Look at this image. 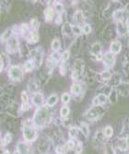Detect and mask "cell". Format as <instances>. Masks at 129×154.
I'll return each instance as SVG.
<instances>
[{"label":"cell","mask_w":129,"mask_h":154,"mask_svg":"<svg viewBox=\"0 0 129 154\" xmlns=\"http://www.w3.org/2000/svg\"><path fill=\"white\" fill-rule=\"evenodd\" d=\"M50 117H51V114L48 108L42 106V107L39 108L34 114V118H33L34 124L38 127H42L49 121Z\"/></svg>","instance_id":"1"},{"label":"cell","mask_w":129,"mask_h":154,"mask_svg":"<svg viewBox=\"0 0 129 154\" xmlns=\"http://www.w3.org/2000/svg\"><path fill=\"white\" fill-rule=\"evenodd\" d=\"M23 137L26 141L32 142L37 139V132L32 126L26 125L23 127Z\"/></svg>","instance_id":"2"},{"label":"cell","mask_w":129,"mask_h":154,"mask_svg":"<svg viewBox=\"0 0 129 154\" xmlns=\"http://www.w3.org/2000/svg\"><path fill=\"white\" fill-rule=\"evenodd\" d=\"M9 76L12 80H21L23 77V72L19 66H13L9 70Z\"/></svg>","instance_id":"3"},{"label":"cell","mask_w":129,"mask_h":154,"mask_svg":"<svg viewBox=\"0 0 129 154\" xmlns=\"http://www.w3.org/2000/svg\"><path fill=\"white\" fill-rule=\"evenodd\" d=\"M19 49V42L16 37H9L7 41V50L9 52H16Z\"/></svg>","instance_id":"4"},{"label":"cell","mask_w":129,"mask_h":154,"mask_svg":"<svg viewBox=\"0 0 129 154\" xmlns=\"http://www.w3.org/2000/svg\"><path fill=\"white\" fill-rule=\"evenodd\" d=\"M104 64L106 66H108V68H112V66L114 65V54L111 52L105 54Z\"/></svg>","instance_id":"5"},{"label":"cell","mask_w":129,"mask_h":154,"mask_svg":"<svg viewBox=\"0 0 129 154\" xmlns=\"http://www.w3.org/2000/svg\"><path fill=\"white\" fill-rule=\"evenodd\" d=\"M18 151L21 154H30V147L25 143V142H19L18 144Z\"/></svg>","instance_id":"6"},{"label":"cell","mask_w":129,"mask_h":154,"mask_svg":"<svg viewBox=\"0 0 129 154\" xmlns=\"http://www.w3.org/2000/svg\"><path fill=\"white\" fill-rule=\"evenodd\" d=\"M32 102L36 106H42V102H44V96L40 92H36L32 97Z\"/></svg>","instance_id":"7"},{"label":"cell","mask_w":129,"mask_h":154,"mask_svg":"<svg viewBox=\"0 0 129 154\" xmlns=\"http://www.w3.org/2000/svg\"><path fill=\"white\" fill-rule=\"evenodd\" d=\"M120 51H121V43H120V42L115 41V42H112V44L110 46V52L114 54H118Z\"/></svg>","instance_id":"8"},{"label":"cell","mask_w":129,"mask_h":154,"mask_svg":"<svg viewBox=\"0 0 129 154\" xmlns=\"http://www.w3.org/2000/svg\"><path fill=\"white\" fill-rule=\"evenodd\" d=\"M58 102V96L56 94H52L47 100V105L48 106H54L57 104Z\"/></svg>","instance_id":"9"},{"label":"cell","mask_w":129,"mask_h":154,"mask_svg":"<svg viewBox=\"0 0 129 154\" xmlns=\"http://www.w3.org/2000/svg\"><path fill=\"white\" fill-rule=\"evenodd\" d=\"M44 14H45L46 21H52V19H53V17H54V11H53L52 9H51V7H48V9H45Z\"/></svg>","instance_id":"10"},{"label":"cell","mask_w":129,"mask_h":154,"mask_svg":"<svg viewBox=\"0 0 129 154\" xmlns=\"http://www.w3.org/2000/svg\"><path fill=\"white\" fill-rule=\"evenodd\" d=\"M52 49L54 52H57V51L60 49V41L58 40V39H54L52 42Z\"/></svg>","instance_id":"11"},{"label":"cell","mask_w":129,"mask_h":154,"mask_svg":"<svg viewBox=\"0 0 129 154\" xmlns=\"http://www.w3.org/2000/svg\"><path fill=\"white\" fill-rule=\"evenodd\" d=\"M80 90H81V87L79 84H77V83H75V84H73L72 87H71V92L74 93V94H79L80 92Z\"/></svg>","instance_id":"12"},{"label":"cell","mask_w":129,"mask_h":154,"mask_svg":"<svg viewBox=\"0 0 129 154\" xmlns=\"http://www.w3.org/2000/svg\"><path fill=\"white\" fill-rule=\"evenodd\" d=\"M103 133H104L105 137H111L112 136V134H113V130H112V126H110V125L106 126V127L104 128Z\"/></svg>","instance_id":"13"},{"label":"cell","mask_w":129,"mask_h":154,"mask_svg":"<svg viewBox=\"0 0 129 154\" xmlns=\"http://www.w3.org/2000/svg\"><path fill=\"white\" fill-rule=\"evenodd\" d=\"M104 151H105V154H115V151L113 149L112 146L110 145V144L105 145Z\"/></svg>","instance_id":"14"},{"label":"cell","mask_w":129,"mask_h":154,"mask_svg":"<svg viewBox=\"0 0 129 154\" xmlns=\"http://www.w3.org/2000/svg\"><path fill=\"white\" fill-rule=\"evenodd\" d=\"M112 77V74L111 72L109 70H104L103 73H101V78L104 80H110Z\"/></svg>","instance_id":"15"},{"label":"cell","mask_w":129,"mask_h":154,"mask_svg":"<svg viewBox=\"0 0 129 154\" xmlns=\"http://www.w3.org/2000/svg\"><path fill=\"white\" fill-rule=\"evenodd\" d=\"M34 66V64L32 60H29V61H26V63L24 64V68L26 71H30Z\"/></svg>","instance_id":"16"},{"label":"cell","mask_w":129,"mask_h":154,"mask_svg":"<svg viewBox=\"0 0 129 154\" xmlns=\"http://www.w3.org/2000/svg\"><path fill=\"white\" fill-rule=\"evenodd\" d=\"M30 41H32V42H38L39 36H38V33H37L36 31H32V33H30Z\"/></svg>","instance_id":"17"},{"label":"cell","mask_w":129,"mask_h":154,"mask_svg":"<svg viewBox=\"0 0 129 154\" xmlns=\"http://www.w3.org/2000/svg\"><path fill=\"white\" fill-rule=\"evenodd\" d=\"M118 147L120 149H122V151H126V149L128 148L127 147V144H126V139H121L119 142H118Z\"/></svg>","instance_id":"18"},{"label":"cell","mask_w":129,"mask_h":154,"mask_svg":"<svg viewBox=\"0 0 129 154\" xmlns=\"http://www.w3.org/2000/svg\"><path fill=\"white\" fill-rule=\"evenodd\" d=\"M60 114H61L62 117H66L69 114V108L67 107V106H63V107L61 108Z\"/></svg>","instance_id":"19"},{"label":"cell","mask_w":129,"mask_h":154,"mask_svg":"<svg viewBox=\"0 0 129 154\" xmlns=\"http://www.w3.org/2000/svg\"><path fill=\"white\" fill-rule=\"evenodd\" d=\"M80 130H81V132L83 133V135L84 136H88L89 135V127H88V125L84 124V123H82L81 125H80Z\"/></svg>","instance_id":"20"},{"label":"cell","mask_w":129,"mask_h":154,"mask_svg":"<svg viewBox=\"0 0 129 154\" xmlns=\"http://www.w3.org/2000/svg\"><path fill=\"white\" fill-rule=\"evenodd\" d=\"M74 19H75V21H76L77 23H80V22L83 21V16H82V13L80 12V11H77Z\"/></svg>","instance_id":"21"},{"label":"cell","mask_w":129,"mask_h":154,"mask_svg":"<svg viewBox=\"0 0 129 154\" xmlns=\"http://www.w3.org/2000/svg\"><path fill=\"white\" fill-rule=\"evenodd\" d=\"M77 134V128L75 127V126H73L69 129V137H71V139H74V137H76Z\"/></svg>","instance_id":"22"},{"label":"cell","mask_w":129,"mask_h":154,"mask_svg":"<svg viewBox=\"0 0 129 154\" xmlns=\"http://www.w3.org/2000/svg\"><path fill=\"white\" fill-rule=\"evenodd\" d=\"M98 100H99V102L100 104H104L105 102H107V97L104 95V94H99V95L97 96Z\"/></svg>","instance_id":"23"},{"label":"cell","mask_w":129,"mask_h":154,"mask_svg":"<svg viewBox=\"0 0 129 154\" xmlns=\"http://www.w3.org/2000/svg\"><path fill=\"white\" fill-rule=\"evenodd\" d=\"M21 100H22V102H23V104H24V105H26L29 102L28 94H27L26 92H21Z\"/></svg>","instance_id":"24"},{"label":"cell","mask_w":129,"mask_h":154,"mask_svg":"<svg viewBox=\"0 0 129 154\" xmlns=\"http://www.w3.org/2000/svg\"><path fill=\"white\" fill-rule=\"evenodd\" d=\"M72 31L76 35H80L81 31H82V29L80 28L79 26H77V25H73L72 26Z\"/></svg>","instance_id":"25"},{"label":"cell","mask_w":129,"mask_h":154,"mask_svg":"<svg viewBox=\"0 0 129 154\" xmlns=\"http://www.w3.org/2000/svg\"><path fill=\"white\" fill-rule=\"evenodd\" d=\"M61 99H62V102H63L64 104H67V102L70 101V95H69L68 93L65 92V93L62 94Z\"/></svg>","instance_id":"26"},{"label":"cell","mask_w":129,"mask_h":154,"mask_svg":"<svg viewBox=\"0 0 129 154\" xmlns=\"http://www.w3.org/2000/svg\"><path fill=\"white\" fill-rule=\"evenodd\" d=\"M56 11H57V13L61 14V13L64 11V6L62 5L61 3H56Z\"/></svg>","instance_id":"27"},{"label":"cell","mask_w":129,"mask_h":154,"mask_svg":"<svg viewBox=\"0 0 129 154\" xmlns=\"http://www.w3.org/2000/svg\"><path fill=\"white\" fill-rule=\"evenodd\" d=\"M82 31H83V33H86V34L91 33V27L89 26V24H85V25L83 26V28H82Z\"/></svg>","instance_id":"28"},{"label":"cell","mask_w":129,"mask_h":154,"mask_svg":"<svg viewBox=\"0 0 129 154\" xmlns=\"http://www.w3.org/2000/svg\"><path fill=\"white\" fill-rule=\"evenodd\" d=\"M69 56H70V54H69L68 51H65V52L63 53V54H62V59H63L64 62H65L69 59Z\"/></svg>","instance_id":"29"},{"label":"cell","mask_w":129,"mask_h":154,"mask_svg":"<svg viewBox=\"0 0 129 154\" xmlns=\"http://www.w3.org/2000/svg\"><path fill=\"white\" fill-rule=\"evenodd\" d=\"M5 142L7 144H9L11 142V140H12V136H11V134L10 133H7L6 135H5Z\"/></svg>","instance_id":"30"},{"label":"cell","mask_w":129,"mask_h":154,"mask_svg":"<svg viewBox=\"0 0 129 154\" xmlns=\"http://www.w3.org/2000/svg\"><path fill=\"white\" fill-rule=\"evenodd\" d=\"M65 148L62 147V146H58L56 148V153L57 154H65Z\"/></svg>","instance_id":"31"},{"label":"cell","mask_w":129,"mask_h":154,"mask_svg":"<svg viewBox=\"0 0 129 154\" xmlns=\"http://www.w3.org/2000/svg\"><path fill=\"white\" fill-rule=\"evenodd\" d=\"M28 88H29V90H30V92H34V90H36V85H35L34 82H30V83L29 84V86H28Z\"/></svg>","instance_id":"32"},{"label":"cell","mask_w":129,"mask_h":154,"mask_svg":"<svg viewBox=\"0 0 129 154\" xmlns=\"http://www.w3.org/2000/svg\"><path fill=\"white\" fill-rule=\"evenodd\" d=\"M52 57L54 59V61H57V62H58V60H59V59L61 58V56H60V54H58V53H54Z\"/></svg>","instance_id":"33"},{"label":"cell","mask_w":129,"mask_h":154,"mask_svg":"<svg viewBox=\"0 0 129 154\" xmlns=\"http://www.w3.org/2000/svg\"><path fill=\"white\" fill-rule=\"evenodd\" d=\"M32 27L34 29H38V27H39V22L37 19H32Z\"/></svg>","instance_id":"34"},{"label":"cell","mask_w":129,"mask_h":154,"mask_svg":"<svg viewBox=\"0 0 129 154\" xmlns=\"http://www.w3.org/2000/svg\"><path fill=\"white\" fill-rule=\"evenodd\" d=\"M21 31H23V33H25V31H29V26L24 23V24H22L21 26Z\"/></svg>","instance_id":"35"},{"label":"cell","mask_w":129,"mask_h":154,"mask_svg":"<svg viewBox=\"0 0 129 154\" xmlns=\"http://www.w3.org/2000/svg\"><path fill=\"white\" fill-rule=\"evenodd\" d=\"M66 148H67L68 149H72L74 148V142L73 141H68L67 143H66Z\"/></svg>","instance_id":"36"},{"label":"cell","mask_w":129,"mask_h":154,"mask_svg":"<svg viewBox=\"0 0 129 154\" xmlns=\"http://www.w3.org/2000/svg\"><path fill=\"white\" fill-rule=\"evenodd\" d=\"M77 77H79V72H77V70L73 71V72H72V75H71V78H73V80H77Z\"/></svg>","instance_id":"37"},{"label":"cell","mask_w":129,"mask_h":154,"mask_svg":"<svg viewBox=\"0 0 129 154\" xmlns=\"http://www.w3.org/2000/svg\"><path fill=\"white\" fill-rule=\"evenodd\" d=\"M76 152H77V154H79V153H81L82 152V146L81 145H77V147H76Z\"/></svg>","instance_id":"38"},{"label":"cell","mask_w":129,"mask_h":154,"mask_svg":"<svg viewBox=\"0 0 129 154\" xmlns=\"http://www.w3.org/2000/svg\"><path fill=\"white\" fill-rule=\"evenodd\" d=\"M92 104H93V105H100V102H99V100H98V98L96 97V98H94L93 99V101H92Z\"/></svg>","instance_id":"39"},{"label":"cell","mask_w":129,"mask_h":154,"mask_svg":"<svg viewBox=\"0 0 129 154\" xmlns=\"http://www.w3.org/2000/svg\"><path fill=\"white\" fill-rule=\"evenodd\" d=\"M96 58H97V60H101V59H103V54H101V53L96 54Z\"/></svg>","instance_id":"40"},{"label":"cell","mask_w":129,"mask_h":154,"mask_svg":"<svg viewBox=\"0 0 129 154\" xmlns=\"http://www.w3.org/2000/svg\"><path fill=\"white\" fill-rule=\"evenodd\" d=\"M62 21V19H61V16H58L57 19H56V23H60Z\"/></svg>","instance_id":"41"},{"label":"cell","mask_w":129,"mask_h":154,"mask_svg":"<svg viewBox=\"0 0 129 154\" xmlns=\"http://www.w3.org/2000/svg\"><path fill=\"white\" fill-rule=\"evenodd\" d=\"M126 144H127V147L129 148V136H127V137L126 139Z\"/></svg>","instance_id":"42"},{"label":"cell","mask_w":129,"mask_h":154,"mask_svg":"<svg viewBox=\"0 0 129 154\" xmlns=\"http://www.w3.org/2000/svg\"><path fill=\"white\" fill-rule=\"evenodd\" d=\"M4 154H10L9 151H5V152H4Z\"/></svg>","instance_id":"43"},{"label":"cell","mask_w":129,"mask_h":154,"mask_svg":"<svg viewBox=\"0 0 129 154\" xmlns=\"http://www.w3.org/2000/svg\"><path fill=\"white\" fill-rule=\"evenodd\" d=\"M13 154H21V153H19V151H15Z\"/></svg>","instance_id":"44"},{"label":"cell","mask_w":129,"mask_h":154,"mask_svg":"<svg viewBox=\"0 0 129 154\" xmlns=\"http://www.w3.org/2000/svg\"><path fill=\"white\" fill-rule=\"evenodd\" d=\"M128 154H129V153H128Z\"/></svg>","instance_id":"45"}]
</instances>
